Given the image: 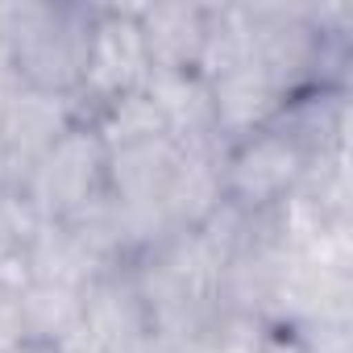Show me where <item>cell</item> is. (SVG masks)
I'll use <instances>...</instances> for the list:
<instances>
[{"instance_id":"cell-3","label":"cell","mask_w":353,"mask_h":353,"mask_svg":"<svg viewBox=\"0 0 353 353\" xmlns=\"http://www.w3.org/2000/svg\"><path fill=\"white\" fill-rule=\"evenodd\" d=\"M141 46L150 71H200L208 42V9L200 5H141Z\"/></svg>"},{"instance_id":"cell-6","label":"cell","mask_w":353,"mask_h":353,"mask_svg":"<svg viewBox=\"0 0 353 353\" xmlns=\"http://www.w3.org/2000/svg\"><path fill=\"white\" fill-rule=\"evenodd\" d=\"M5 353H63L59 345H50V341H38V336H26V341H17L13 349H5Z\"/></svg>"},{"instance_id":"cell-1","label":"cell","mask_w":353,"mask_h":353,"mask_svg":"<svg viewBox=\"0 0 353 353\" xmlns=\"http://www.w3.org/2000/svg\"><path fill=\"white\" fill-rule=\"evenodd\" d=\"M42 221H79L108 200V145L96 129L71 125L30 170L21 188Z\"/></svg>"},{"instance_id":"cell-2","label":"cell","mask_w":353,"mask_h":353,"mask_svg":"<svg viewBox=\"0 0 353 353\" xmlns=\"http://www.w3.org/2000/svg\"><path fill=\"white\" fill-rule=\"evenodd\" d=\"M307 166H312V158L279 125H266V129L225 145L221 188H225L229 204H237L245 212H266V208L287 204L299 192Z\"/></svg>"},{"instance_id":"cell-4","label":"cell","mask_w":353,"mask_h":353,"mask_svg":"<svg viewBox=\"0 0 353 353\" xmlns=\"http://www.w3.org/2000/svg\"><path fill=\"white\" fill-rule=\"evenodd\" d=\"M208 83H212V133L225 145L266 129L283 108L279 88L254 63H245L237 71H225V75H216Z\"/></svg>"},{"instance_id":"cell-5","label":"cell","mask_w":353,"mask_h":353,"mask_svg":"<svg viewBox=\"0 0 353 353\" xmlns=\"http://www.w3.org/2000/svg\"><path fill=\"white\" fill-rule=\"evenodd\" d=\"M170 353H229V349H225V341H221L216 332H200V336H192V341H179Z\"/></svg>"}]
</instances>
